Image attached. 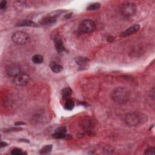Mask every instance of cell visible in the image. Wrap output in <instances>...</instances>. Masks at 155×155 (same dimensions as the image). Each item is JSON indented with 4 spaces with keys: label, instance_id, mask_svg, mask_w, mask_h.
<instances>
[{
    "label": "cell",
    "instance_id": "6da1fadb",
    "mask_svg": "<svg viewBox=\"0 0 155 155\" xmlns=\"http://www.w3.org/2000/svg\"><path fill=\"white\" fill-rule=\"evenodd\" d=\"M111 96L115 103L122 105L125 104L129 101L130 91L126 87H119L112 91Z\"/></svg>",
    "mask_w": 155,
    "mask_h": 155
},
{
    "label": "cell",
    "instance_id": "7a4b0ae2",
    "mask_svg": "<svg viewBox=\"0 0 155 155\" xmlns=\"http://www.w3.org/2000/svg\"><path fill=\"white\" fill-rule=\"evenodd\" d=\"M124 121L128 125L134 127L146 122L147 117L141 113L132 112L125 115Z\"/></svg>",
    "mask_w": 155,
    "mask_h": 155
},
{
    "label": "cell",
    "instance_id": "3957f363",
    "mask_svg": "<svg viewBox=\"0 0 155 155\" xmlns=\"http://www.w3.org/2000/svg\"><path fill=\"white\" fill-rule=\"evenodd\" d=\"M12 40L17 44H25L30 40V36L26 32L18 31L13 34Z\"/></svg>",
    "mask_w": 155,
    "mask_h": 155
},
{
    "label": "cell",
    "instance_id": "277c9868",
    "mask_svg": "<svg viewBox=\"0 0 155 155\" xmlns=\"http://www.w3.org/2000/svg\"><path fill=\"white\" fill-rule=\"evenodd\" d=\"M136 12V6L132 2H125L121 7V12L125 17H131L133 16Z\"/></svg>",
    "mask_w": 155,
    "mask_h": 155
},
{
    "label": "cell",
    "instance_id": "5b68a950",
    "mask_svg": "<svg viewBox=\"0 0 155 155\" xmlns=\"http://www.w3.org/2000/svg\"><path fill=\"white\" fill-rule=\"evenodd\" d=\"M96 28L94 21L90 19H84L79 26V30L81 32L84 33H90L93 32Z\"/></svg>",
    "mask_w": 155,
    "mask_h": 155
},
{
    "label": "cell",
    "instance_id": "8992f818",
    "mask_svg": "<svg viewBox=\"0 0 155 155\" xmlns=\"http://www.w3.org/2000/svg\"><path fill=\"white\" fill-rule=\"evenodd\" d=\"M30 80V76L24 73H20L14 78L15 84L18 86H24L28 84Z\"/></svg>",
    "mask_w": 155,
    "mask_h": 155
},
{
    "label": "cell",
    "instance_id": "52a82bcc",
    "mask_svg": "<svg viewBox=\"0 0 155 155\" xmlns=\"http://www.w3.org/2000/svg\"><path fill=\"white\" fill-rule=\"evenodd\" d=\"M7 74L9 76L15 78L18 75L20 74L21 72V68L18 64H11L7 67Z\"/></svg>",
    "mask_w": 155,
    "mask_h": 155
},
{
    "label": "cell",
    "instance_id": "ba28073f",
    "mask_svg": "<svg viewBox=\"0 0 155 155\" xmlns=\"http://www.w3.org/2000/svg\"><path fill=\"white\" fill-rule=\"evenodd\" d=\"M66 132H67V129L65 127H58L55 130L54 133L53 134V136L57 139L65 138L67 136L66 134Z\"/></svg>",
    "mask_w": 155,
    "mask_h": 155
},
{
    "label": "cell",
    "instance_id": "9c48e42d",
    "mask_svg": "<svg viewBox=\"0 0 155 155\" xmlns=\"http://www.w3.org/2000/svg\"><path fill=\"white\" fill-rule=\"evenodd\" d=\"M140 28V26L138 25V24H136V25L133 26L132 27H131L129 28L127 30L123 32V33H121V36H130L132 34L137 32Z\"/></svg>",
    "mask_w": 155,
    "mask_h": 155
},
{
    "label": "cell",
    "instance_id": "30bf717a",
    "mask_svg": "<svg viewBox=\"0 0 155 155\" xmlns=\"http://www.w3.org/2000/svg\"><path fill=\"white\" fill-rule=\"evenodd\" d=\"M54 44L58 52L62 53L65 51V47L61 38H60L59 37L55 38L54 39Z\"/></svg>",
    "mask_w": 155,
    "mask_h": 155
},
{
    "label": "cell",
    "instance_id": "8fae6325",
    "mask_svg": "<svg viewBox=\"0 0 155 155\" xmlns=\"http://www.w3.org/2000/svg\"><path fill=\"white\" fill-rule=\"evenodd\" d=\"M82 126L85 130H90L92 129V126H93V121H91L90 118H86L82 120Z\"/></svg>",
    "mask_w": 155,
    "mask_h": 155
},
{
    "label": "cell",
    "instance_id": "7c38bea8",
    "mask_svg": "<svg viewBox=\"0 0 155 155\" xmlns=\"http://www.w3.org/2000/svg\"><path fill=\"white\" fill-rule=\"evenodd\" d=\"M49 66L52 71L54 73H56V74L61 72L63 69L61 65L57 64L55 62H50Z\"/></svg>",
    "mask_w": 155,
    "mask_h": 155
},
{
    "label": "cell",
    "instance_id": "4fadbf2b",
    "mask_svg": "<svg viewBox=\"0 0 155 155\" xmlns=\"http://www.w3.org/2000/svg\"><path fill=\"white\" fill-rule=\"evenodd\" d=\"M89 60L87 58L78 56L75 58V62L78 65L80 66H84L89 62Z\"/></svg>",
    "mask_w": 155,
    "mask_h": 155
},
{
    "label": "cell",
    "instance_id": "5bb4252c",
    "mask_svg": "<svg viewBox=\"0 0 155 155\" xmlns=\"http://www.w3.org/2000/svg\"><path fill=\"white\" fill-rule=\"evenodd\" d=\"M18 26H28V27H38V25L35 23L30 20H25L18 24Z\"/></svg>",
    "mask_w": 155,
    "mask_h": 155
},
{
    "label": "cell",
    "instance_id": "9a60e30c",
    "mask_svg": "<svg viewBox=\"0 0 155 155\" xmlns=\"http://www.w3.org/2000/svg\"><path fill=\"white\" fill-rule=\"evenodd\" d=\"M75 104L72 99H68L64 104V108L67 110H72L74 108Z\"/></svg>",
    "mask_w": 155,
    "mask_h": 155
},
{
    "label": "cell",
    "instance_id": "2e32d148",
    "mask_svg": "<svg viewBox=\"0 0 155 155\" xmlns=\"http://www.w3.org/2000/svg\"><path fill=\"white\" fill-rule=\"evenodd\" d=\"M72 94V90L69 88V87H67L63 89L61 91V95L63 99H67L68 97H69Z\"/></svg>",
    "mask_w": 155,
    "mask_h": 155
},
{
    "label": "cell",
    "instance_id": "e0dca14e",
    "mask_svg": "<svg viewBox=\"0 0 155 155\" xmlns=\"http://www.w3.org/2000/svg\"><path fill=\"white\" fill-rule=\"evenodd\" d=\"M32 61L36 64H41L43 62V57L40 55H35L32 57Z\"/></svg>",
    "mask_w": 155,
    "mask_h": 155
},
{
    "label": "cell",
    "instance_id": "ac0fdd59",
    "mask_svg": "<svg viewBox=\"0 0 155 155\" xmlns=\"http://www.w3.org/2000/svg\"><path fill=\"white\" fill-rule=\"evenodd\" d=\"M101 4L99 3H94L93 4H90L89 6L87 7V10L89 11H96L100 8Z\"/></svg>",
    "mask_w": 155,
    "mask_h": 155
},
{
    "label": "cell",
    "instance_id": "d6986e66",
    "mask_svg": "<svg viewBox=\"0 0 155 155\" xmlns=\"http://www.w3.org/2000/svg\"><path fill=\"white\" fill-rule=\"evenodd\" d=\"M52 145H47L40 150V153L41 154H48L52 151Z\"/></svg>",
    "mask_w": 155,
    "mask_h": 155
},
{
    "label": "cell",
    "instance_id": "ffe728a7",
    "mask_svg": "<svg viewBox=\"0 0 155 155\" xmlns=\"http://www.w3.org/2000/svg\"><path fill=\"white\" fill-rule=\"evenodd\" d=\"M11 153L13 155H19V154H23L22 153V150L21 148H13L12 152H11Z\"/></svg>",
    "mask_w": 155,
    "mask_h": 155
},
{
    "label": "cell",
    "instance_id": "44dd1931",
    "mask_svg": "<svg viewBox=\"0 0 155 155\" xmlns=\"http://www.w3.org/2000/svg\"><path fill=\"white\" fill-rule=\"evenodd\" d=\"M145 154H154V148H150L146 150V152H145Z\"/></svg>",
    "mask_w": 155,
    "mask_h": 155
},
{
    "label": "cell",
    "instance_id": "7402d4cb",
    "mask_svg": "<svg viewBox=\"0 0 155 155\" xmlns=\"http://www.w3.org/2000/svg\"><path fill=\"white\" fill-rule=\"evenodd\" d=\"M6 5H7V1H5V0H3V1H1V3H0V9H4L6 7Z\"/></svg>",
    "mask_w": 155,
    "mask_h": 155
},
{
    "label": "cell",
    "instance_id": "603a6c76",
    "mask_svg": "<svg viewBox=\"0 0 155 155\" xmlns=\"http://www.w3.org/2000/svg\"><path fill=\"white\" fill-rule=\"evenodd\" d=\"M8 145V144L5 142H1V147H7Z\"/></svg>",
    "mask_w": 155,
    "mask_h": 155
},
{
    "label": "cell",
    "instance_id": "cb8c5ba5",
    "mask_svg": "<svg viewBox=\"0 0 155 155\" xmlns=\"http://www.w3.org/2000/svg\"><path fill=\"white\" fill-rule=\"evenodd\" d=\"M26 124L24 123H23V122H18V123H16L15 124V125H17V126H20V125H25Z\"/></svg>",
    "mask_w": 155,
    "mask_h": 155
},
{
    "label": "cell",
    "instance_id": "d4e9b609",
    "mask_svg": "<svg viewBox=\"0 0 155 155\" xmlns=\"http://www.w3.org/2000/svg\"><path fill=\"white\" fill-rule=\"evenodd\" d=\"M113 40V38L112 36H110L107 39V41H109V42H111Z\"/></svg>",
    "mask_w": 155,
    "mask_h": 155
}]
</instances>
